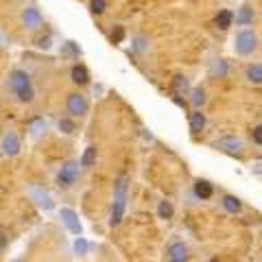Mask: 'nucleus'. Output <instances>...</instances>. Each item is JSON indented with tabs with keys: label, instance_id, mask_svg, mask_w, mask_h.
<instances>
[{
	"label": "nucleus",
	"instance_id": "nucleus-22",
	"mask_svg": "<svg viewBox=\"0 0 262 262\" xmlns=\"http://www.w3.org/2000/svg\"><path fill=\"white\" fill-rule=\"evenodd\" d=\"M206 101H208V98H206V90H203V88H192V92H190V103L194 105V107H196V110L203 107V105H206Z\"/></svg>",
	"mask_w": 262,
	"mask_h": 262
},
{
	"label": "nucleus",
	"instance_id": "nucleus-17",
	"mask_svg": "<svg viewBox=\"0 0 262 262\" xmlns=\"http://www.w3.org/2000/svg\"><path fill=\"white\" fill-rule=\"evenodd\" d=\"M96 158H98V151H96V146H88V149L83 151V155H81V168H92L94 164H96Z\"/></svg>",
	"mask_w": 262,
	"mask_h": 262
},
{
	"label": "nucleus",
	"instance_id": "nucleus-13",
	"mask_svg": "<svg viewBox=\"0 0 262 262\" xmlns=\"http://www.w3.org/2000/svg\"><path fill=\"white\" fill-rule=\"evenodd\" d=\"M212 194H214V186H212L208 179H196L194 182V196L199 201H208L212 199Z\"/></svg>",
	"mask_w": 262,
	"mask_h": 262
},
{
	"label": "nucleus",
	"instance_id": "nucleus-28",
	"mask_svg": "<svg viewBox=\"0 0 262 262\" xmlns=\"http://www.w3.org/2000/svg\"><path fill=\"white\" fill-rule=\"evenodd\" d=\"M110 39H112V44H120L125 39V27H114L110 33Z\"/></svg>",
	"mask_w": 262,
	"mask_h": 262
},
{
	"label": "nucleus",
	"instance_id": "nucleus-21",
	"mask_svg": "<svg viewBox=\"0 0 262 262\" xmlns=\"http://www.w3.org/2000/svg\"><path fill=\"white\" fill-rule=\"evenodd\" d=\"M57 127H59L61 134L72 136V134L77 131V122H75V118H72V116H68V118H59V122H57Z\"/></svg>",
	"mask_w": 262,
	"mask_h": 262
},
{
	"label": "nucleus",
	"instance_id": "nucleus-5",
	"mask_svg": "<svg viewBox=\"0 0 262 262\" xmlns=\"http://www.w3.org/2000/svg\"><path fill=\"white\" fill-rule=\"evenodd\" d=\"M214 146L219 151L232 155V158H241V155L245 153V142L241 140L238 136H223V138H219V140L214 142Z\"/></svg>",
	"mask_w": 262,
	"mask_h": 262
},
{
	"label": "nucleus",
	"instance_id": "nucleus-18",
	"mask_svg": "<svg viewBox=\"0 0 262 262\" xmlns=\"http://www.w3.org/2000/svg\"><path fill=\"white\" fill-rule=\"evenodd\" d=\"M232 22H234V13H232V11H227V9L219 11V13H216V18H214V24H216L221 31L229 29V27H232Z\"/></svg>",
	"mask_w": 262,
	"mask_h": 262
},
{
	"label": "nucleus",
	"instance_id": "nucleus-27",
	"mask_svg": "<svg viewBox=\"0 0 262 262\" xmlns=\"http://www.w3.org/2000/svg\"><path fill=\"white\" fill-rule=\"evenodd\" d=\"M42 131H46V122H44L42 118H33V120H31V134L37 138L39 134H42Z\"/></svg>",
	"mask_w": 262,
	"mask_h": 262
},
{
	"label": "nucleus",
	"instance_id": "nucleus-12",
	"mask_svg": "<svg viewBox=\"0 0 262 262\" xmlns=\"http://www.w3.org/2000/svg\"><path fill=\"white\" fill-rule=\"evenodd\" d=\"M70 79H72V83L75 85H88L90 83V70H88V66L83 63H75L70 68Z\"/></svg>",
	"mask_w": 262,
	"mask_h": 262
},
{
	"label": "nucleus",
	"instance_id": "nucleus-24",
	"mask_svg": "<svg viewBox=\"0 0 262 262\" xmlns=\"http://www.w3.org/2000/svg\"><path fill=\"white\" fill-rule=\"evenodd\" d=\"M131 51L138 53V55L149 51V42H146V37L144 35H136L134 39H131Z\"/></svg>",
	"mask_w": 262,
	"mask_h": 262
},
{
	"label": "nucleus",
	"instance_id": "nucleus-33",
	"mask_svg": "<svg viewBox=\"0 0 262 262\" xmlns=\"http://www.w3.org/2000/svg\"><path fill=\"white\" fill-rule=\"evenodd\" d=\"M11 262H24V260H20V258H18V260H11Z\"/></svg>",
	"mask_w": 262,
	"mask_h": 262
},
{
	"label": "nucleus",
	"instance_id": "nucleus-1",
	"mask_svg": "<svg viewBox=\"0 0 262 262\" xmlns=\"http://www.w3.org/2000/svg\"><path fill=\"white\" fill-rule=\"evenodd\" d=\"M7 88L13 92V96L18 98L20 103H33L35 98V88H33L31 75L22 68H15L9 72V79H7Z\"/></svg>",
	"mask_w": 262,
	"mask_h": 262
},
{
	"label": "nucleus",
	"instance_id": "nucleus-34",
	"mask_svg": "<svg viewBox=\"0 0 262 262\" xmlns=\"http://www.w3.org/2000/svg\"><path fill=\"white\" fill-rule=\"evenodd\" d=\"M168 262H170V260H168Z\"/></svg>",
	"mask_w": 262,
	"mask_h": 262
},
{
	"label": "nucleus",
	"instance_id": "nucleus-31",
	"mask_svg": "<svg viewBox=\"0 0 262 262\" xmlns=\"http://www.w3.org/2000/svg\"><path fill=\"white\" fill-rule=\"evenodd\" d=\"M251 140L256 142L258 146H262V125H258V127H253V131H251Z\"/></svg>",
	"mask_w": 262,
	"mask_h": 262
},
{
	"label": "nucleus",
	"instance_id": "nucleus-14",
	"mask_svg": "<svg viewBox=\"0 0 262 262\" xmlns=\"http://www.w3.org/2000/svg\"><path fill=\"white\" fill-rule=\"evenodd\" d=\"M206 114H203L201 110H194L192 114H190V118H188V125H190V131L196 136V134H201L203 129H206Z\"/></svg>",
	"mask_w": 262,
	"mask_h": 262
},
{
	"label": "nucleus",
	"instance_id": "nucleus-26",
	"mask_svg": "<svg viewBox=\"0 0 262 262\" xmlns=\"http://www.w3.org/2000/svg\"><path fill=\"white\" fill-rule=\"evenodd\" d=\"M90 11L94 15H103L107 11V0H90Z\"/></svg>",
	"mask_w": 262,
	"mask_h": 262
},
{
	"label": "nucleus",
	"instance_id": "nucleus-9",
	"mask_svg": "<svg viewBox=\"0 0 262 262\" xmlns=\"http://www.w3.org/2000/svg\"><path fill=\"white\" fill-rule=\"evenodd\" d=\"M27 192H29V196H31V199L35 201V203H37V206L42 208V210H53V208H55L53 196L44 190V186L33 184V186H29V188H27Z\"/></svg>",
	"mask_w": 262,
	"mask_h": 262
},
{
	"label": "nucleus",
	"instance_id": "nucleus-2",
	"mask_svg": "<svg viewBox=\"0 0 262 262\" xmlns=\"http://www.w3.org/2000/svg\"><path fill=\"white\" fill-rule=\"evenodd\" d=\"M127 190H129V184H127V177L122 175L116 188H114V203H112V214H110V227H118L125 219V210H127Z\"/></svg>",
	"mask_w": 262,
	"mask_h": 262
},
{
	"label": "nucleus",
	"instance_id": "nucleus-7",
	"mask_svg": "<svg viewBox=\"0 0 262 262\" xmlns=\"http://www.w3.org/2000/svg\"><path fill=\"white\" fill-rule=\"evenodd\" d=\"M66 110H68V114L72 118H81L88 114L90 103L81 92H72V94H68V98H66Z\"/></svg>",
	"mask_w": 262,
	"mask_h": 262
},
{
	"label": "nucleus",
	"instance_id": "nucleus-8",
	"mask_svg": "<svg viewBox=\"0 0 262 262\" xmlns=\"http://www.w3.org/2000/svg\"><path fill=\"white\" fill-rule=\"evenodd\" d=\"M20 20H22V24H24V29L27 31H37V29H42V24H44V15L35 5H27L22 9Z\"/></svg>",
	"mask_w": 262,
	"mask_h": 262
},
{
	"label": "nucleus",
	"instance_id": "nucleus-16",
	"mask_svg": "<svg viewBox=\"0 0 262 262\" xmlns=\"http://www.w3.org/2000/svg\"><path fill=\"white\" fill-rule=\"evenodd\" d=\"M210 75L214 77V79H225L229 75V66L225 59H214L210 66Z\"/></svg>",
	"mask_w": 262,
	"mask_h": 262
},
{
	"label": "nucleus",
	"instance_id": "nucleus-4",
	"mask_svg": "<svg viewBox=\"0 0 262 262\" xmlns=\"http://www.w3.org/2000/svg\"><path fill=\"white\" fill-rule=\"evenodd\" d=\"M81 175V164L77 160H68L63 164V166L59 168V173H57L55 177V184L61 188V190H68V188H72L77 184V179Z\"/></svg>",
	"mask_w": 262,
	"mask_h": 262
},
{
	"label": "nucleus",
	"instance_id": "nucleus-15",
	"mask_svg": "<svg viewBox=\"0 0 262 262\" xmlns=\"http://www.w3.org/2000/svg\"><path fill=\"white\" fill-rule=\"evenodd\" d=\"M221 203H223L225 212H229V214H241L243 212V201L238 199V196H234V194H225Z\"/></svg>",
	"mask_w": 262,
	"mask_h": 262
},
{
	"label": "nucleus",
	"instance_id": "nucleus-3",
	"mask_svg": "<svg viewBox=\"0 0 262 262\" xmlns=\"http://www.w3.org/2000/svg\"><path fill=\"white\" fill-rule=\"evenodd\" d=\"M258 44H260V39L256 35V31L243 29L236 33V37H234V53L241 57H249L258 51Z\"/></svg>",
	"mask_w": 262,
	"mask_h": 262
},
{
	"label": "nucleus",
	"instance_id": "nucleus-11",
	"mask_svg": "<svg viewBox=\"0 0 262 262\" xmlns=\"http://www.w3.org/2000/svg\"><path fill=\"white\" fill-rule=\"evenodd\" d=\"M188 258H190V249H188L186 243H173L168 247V260L170 262H186Z\"/></svg>",
	"mask_w": 262,
	"mask_h": 262
},
{
	"label": "nucleus",
	"instance_id": "nucleus-20",
	"mask_svg": "<svg viewBox=\"0 0 262 262\" xmlns=\"http://www.w3.org/2000/svg\"><path fill=\"white\" fill-rule=\"evenodd\" d=\"M245 77H247L249 83H253V85H262V66H260V63L249 66L247 72H245Z\"/></svg>",
	"mask_w": 262,
	"mask_h": 262
},
{
	"label": "nucleus",
	"instance_id": "nucleus-30",
	"mask_svg": "<svg viewBox=\"0 0 262 262\" xmlns=\"http://www.w3.org/2000/svg\"><path fill=\"white\" fill-rule=\"evenodd\" d=\"M75 251H77V256H85V253H88V241L83 238V236H77V241H75Z\"/></svg>",
	"mask_w": 262,
	"mask_h": 262
},
{
	"label": "nucleus",
	"instance_id": "nucleus-6",
	"mask_svg": "<svg viewBox=\"0 0 262 262\" xmlns=\"http://www.w3.org/2000/svg\"><path fill=\"white\" fill-rule=\"evenodd\" d=\"M0 149H3V155H7V158H15V155H20L22 151V140L18 136V131H5L3 138H0Z\"/></svg>",
	"mask_w": 262,
	"mask_h": 262
},
{
	"label": "nucleus",
	"instance_id": "nucleus-19",
	"mask_svg": "<svg viewBox=\"0 0 262 262\" xmlns=\"http://www.w3.org/2000/svg\"><path fill=\"white\" fill-rule=\"evenodd\" d=\"M251 22H253V9H249L247 5L241 7L238 13H236V24H238V27H249Z\"/></svg>",
	"mask_w": 262,
	"mask_h": 262
},
{
	"label": "nucleus",
	"instance_id": "nucleus-25",
	"mask_svg": "<svg viewBox=\"0 0 262 262\" xmlns=\"http://www.w3.org/2000/svg\"><path fill=\"white\" fill-rule=\"evenodd\" d=\"M186 90H188V79L182 77V75H177L173 79V92H175V96H182Z\"/></svg>",
	"mask_w": 262,
	"mask_h": 262
},
{
	"label": "nucleus",
	"instance_id": "nucleus-23",
	"mask_svg": "<svg viewBox=\"0 0 262 262\" xmlns=\"http://www.w3.org/2000/svg\"><path fill=\"white\" fill-rule=\"evenodd\" d=\"M158 216L164 219V221H168V219H173L175 216V208H173V203L170 201H160V206H158Z\"/></svg>",
	"mask_w": 262,
	"mask_h": 262
},
{
	"label": "nucleus",
	"instance_id": "nucleus-32",
	"mask_svg": "<svg viewBox=\"0 0 262 262\" xmlns=\"http://www.w3.org/2000/svg\"><path fill=\"white\" fill-rule=\"evenodd\" d=\"M208 262H221V260H219V258H210Z\"/></svg>",
	"mask_w": 262,
	"mask_h": 262
},
{
	"label": "nucleus",
	"instance_id": "nucleus-29",
	"mask_svg": "<svg viewBox=\"0 0 262 262\" xmlns=\"http://www.w3.org/2000/svg\"><path fill=\"white\" fill-rule=\"evenodd\" d=\"M33 44H35L39 51H48V48L53 46V39H51V35H39V37H35V42Z\"/></svg>",
	"mask_w": 262,
	"mask_h": 262
},
{
	"label": "nucleus",
	"instance_id": "nucleus-10",
	"mask_svg": "<svg viewBox=\"0 0 262 262\" xmlns=\"http://www.w3.org/2000/svg\"><path fill=\"white\" fill-rule=\"evenodd\" d=\"M59 216H61V221H63V225L68 227V232L70 234H75V236H81L83 234V227H81V223H79V214L72 208H61L59 210Z\"/></svg>",
	"mask_w": 262,
	"mask_h": 262
}]
</instances>
